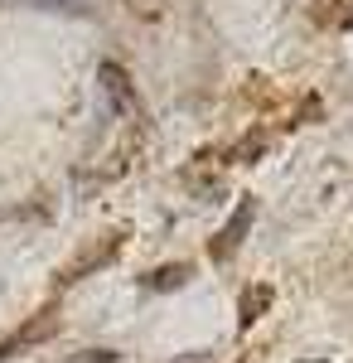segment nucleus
Wrapping results in <instances>:
<instances>
[{
  "label": "nucleus",
  "mask_w": 353,
  "mask_h": 363,
  "mask_svg": "<svg viewBox=\"0 0 353 363\" xmlns=\"http://www.w3.org/2000/svg\"><path fill=\"white\" fill-rule=\"evenodd\" d=\"M54 330H58V315H54V310H39L34 320H25V325H20L15 335L0 344V363H5V359H15V354H25L29 344H44V339L54 335Z\"/></svg>",
  "instance_id": "f257e3e1"
},
{
  "label": "nucleus",
  "mask_w": 353,
  "mask_h": 363,
  "mask_svg": "<svg viewBox=\"0 0 353 363\" xmlns=\"http://www.w3.org/2000/svg\"><path fill=\"white\" fill-rule=\"evenodd\" d=\"M252 213H257V203H242V208L232 213V223L223 228V233H218V242H213V262H223V257H228V252H232V247H237V242L247 238V228H252Z\"/></svg>",
  "instance_id": "f03ea898"
},
{
  "label": "nucleus",
  "mask_w": 353,
  "mask_h": 363,
  "mask_svg": "<svg viewBox=\"0 0 353 363\" xmlns=\"http://www.w3.org/2000/svg\"><path fill=\"white\" fill-rule=\"evenodd\" d=\"M267 306H271V286H252V291L242 296V325H252Z\"/></svg>",
  "instance_id": "7ed1b4c3"
},
{
  "label": "nucleus",
  "mask_w": 353,
  "mask_h": 363,
  "mask_svg": "<svg viewBox=\"0 0 353 363\" xmlns=\"http://www.w3.org/2000/svg\"><path fill=\"white\" fill-rule=\"evenodd\" d=\"M184 277H189V267H164V272H150L145 286H155V291H174V286H184Z\"/></svg>",
  "instance_id": "20e7f679"
},
{
  "label": "nucleus",
  "mask_w": 353,
  "mask_h": 363,
  "mask_svg": "<svg viewBox=\"0 0 353 363\" xmlns=\"http://www.w3.org/2000/svg\"><path fill=\"white\" fill-rule=\"evenodd\" d=\"M102 83H107L111 97H121V102H126V92H131V87H126V73H121L116 63H107V68H102Z\"/></svg>",
  "instance_id": "39448f33"
},
{
  "label": "nucleus",
  "mask_w": 353,
  "mask_h": 363,
  "mask_svg": "<svg viewBox=\"0 0 353 363\" xmlns=\"http://www.w3.org/2000/svg\"><path fill=\"white\" fill-rule=\"evenodd\" d=\"M87 363H111V349H97V354H92Z\"/></svg>",
  "instance_id": "423d86ee"
},
{
  "label": "nucleus",
  "mask_w": 353,
  "mask_h": 363,
  "mask_svg": "<svg viewBox=\"0 0 353 363\" xmlns=\"http://www.w3.org/2000/svg\"><path fill=\"white\" fill-rule=\"evenodd\" d=\"M179 363H208V359H203V354H184Z\"/></svg>",
  "instance_id": "0eeeda50"
}]
</instances>
